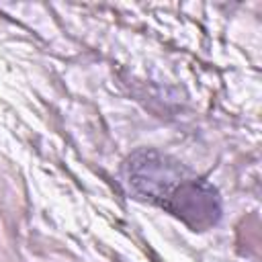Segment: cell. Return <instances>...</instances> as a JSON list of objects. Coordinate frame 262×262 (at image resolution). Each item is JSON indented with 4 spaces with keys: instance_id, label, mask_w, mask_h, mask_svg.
Returning <instances> with one entry per match:
<instances>
[{
    "instance_id": "6da1fadb",
    "label": "cell",
    "mask_w": 262,
    "mask_h": 262,
    "mask_svg": "<svg viewBox=\"0 0 262 262\" xmlns=\"http://www.w3.org/2000/svg\"><path fill=\"white\" fill-rule=\"evenodd\" d=\"M121 178L133 196L166 209L194 231L213 227L221 217L217 188L156 149H139L129 156L123 162Z\"/></svg>"
}]
</instances>
